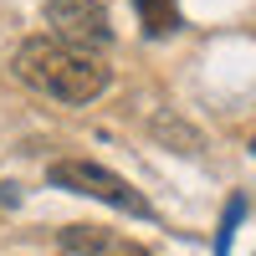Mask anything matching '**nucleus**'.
Segmentation results:
<instances>
[{"instance_id":"obj_1","label":"nucleus","mask_w":256,"mask_h":256,"mask_svg":"<svg viewBox=\"0 0 256 256\" xmlns=\"http://www.w3.org/2000/svg\"><path fill=\"white\" fill-rule=\"evenodd\" d=\"M16 77L26 82L31 92L41 98H56V102H72V108H82V102H92L108 92V62H102L98 52L88 46H72V41H62L52 31L41 36H26L16 46Z\"/></svg>"},{"instance_id":"obj_2","label":"nucleus","mask_w":256,"mask_h":256,"mask_svg":"<svg viewBox=\"0 0 256 256\" xmlns=\"http://www.w3.org/2000/svg\"><path fill=\"white\" fill-rule=\"evenodd\" d=\"M46 180H52L56 190H72V195H88V200H98V205H113V210H123V216H138V220L154 216L138 190L128 184L123 174H113L108 164H98V159H56V164L46 169Z\"/></svg>"},{"instance_id":"obj_3","label":"nucleus","mask_w":256,"mask_h":256,"mask_svg":"<svg viewBox=\"0 0 256 256\" xmlns=\"http://www.w3.org/2000/svg\"><path fill=\"white\" fill-rule=\"evenodd\" d=\"M46 31L88 52L113 46V16L102 0H46Z\"/></svg>"},{"instance_id":"obj_4","label":"nucleus","mask_w":256,"mask_h":256,"mask_svg":"<svg viewBox=\"0 0 256 256\" xmlns=\"http://www.w3.org/2000/svg\"><path fill=\"white\" fill-rule=\"evenodd\" d=\"M113 246L118 241L102 226H67V230H62V251H67V256H108Z\"/></svg>"},{"instance_id":"obj_5","label":"nucleus","mask_w":256,"mask_h":256,"mask_svg":"<svg viewBox=\"0 0 256 256\" xmlns=\"http://www.w3.org/2000/svg\"><path fill=\"white\" fill-rule=\"evenodd\" d=\"M138 16H144V31L148 36H164V31H174V0H138Z\"/></svg>"},{"instance_id":"obj_6","label":"nucleus","mask_w":256,"mask_h":256,"mask_svg":"<svg viewBox=\"0 0 256 256\" xmlns=\"http://www.w3.org/2000/svg\"><path fill=\"white\" fill-rule=\"evenodd\" d=\"M241 216H246V200L236 195V200L226 205V220H220V236H216V256H230V236H236V220Z\"/></svg>"},{"instance_id":"obj_7","label":"nucleus","mask_w":256,"mask_h":256,"mask_svg":"<svg viewBox=\"0 0 256 256\" xmlns=\"http://www.w3.org/2000/svg\"><path fill=\"white\" fill-rule=\"evenodd\" d=\"M108 256H148V251H144V246H113Z\"/></svg>"},{"instance_id":"obj_8","label":"nucleus","mask_w":256,"mask_h":256,"mask_svg":"<svg viewBox=\"0 0 256 256\" xmlns=\"http://www.w3.org/2000/svg\"><path fill=\"white\" fill-rule=\"evenodd\" d=\"M251 154H256V144H251Z\"/></svg>"}]
</instances>
